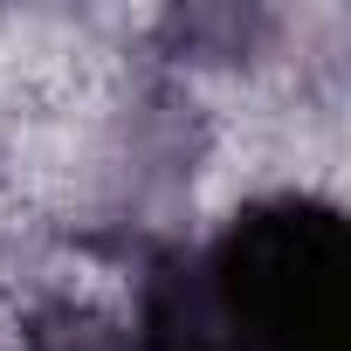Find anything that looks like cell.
<instances>
[{"mask_svg": "<svg viewBox=\"0 0 351 351\" xmlns=\"http://www.w3.org/2000/svg\"><path fill=\"white\" fill-rule=\"evenodd\" d=\"M145 351H351V228L262 193L145 289Z\"/></svg>", "mask_w": 351, "mask_h": 351, "instance_id": "1", "label": "cell"}]
</instances>
